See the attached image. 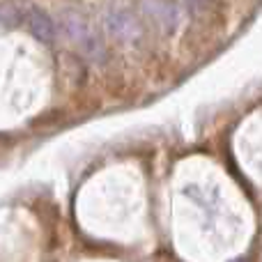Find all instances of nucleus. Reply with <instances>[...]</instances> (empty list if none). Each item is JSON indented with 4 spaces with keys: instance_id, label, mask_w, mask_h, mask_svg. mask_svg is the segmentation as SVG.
<instances>
[{
    "instance_id": "obj_4",
    "label": "nucleus",
    "mask_w": 262,
    "mask_h": 262,
    "mask_svg": "<svg viewBox=\"0 0 262 262\" xmlns=\"http://www.w3.org/2000/svg\"><path fill=\"white\" fill-rule=\"evenodd\" d=\"M26 18H28V28H30V32L39 41H46V44L55 41V26H53V21H51V16L46 12H41V9H37V7H30Z\"/></svg>"
},
{
    "instance_id": "obj_2",
    "label": "nucleus",
    "mask_w": 262,
    "mask_h": 262,
    "mask_svg": "<svg viewBox=\"0 0 262 262\" xmlns=\"http://www.w3.org/2000/svg\"><path fill=\"white\" fill-rule=\"evenodd\" d=\"M104 26H106V32L118 41H136L143 35L138 16L131 9H124V7L108 9L104 16Z\"/></svg>"
},
{
    "instance_id": "obj_3",
    "label": "nucleus",
    "mask_w": 262,
    "mask_h": 262,
    "mask_svg": "<svg viewBox=\"0 0 262 262\" xmlns=\"http://www.w3.org/2000/svg\"><path fill=\"white\" fill-rule=\"evenodd\" d=\"M140 12H145L152 21H157L159 26H163L166 30H172L180 23V5L175 3H140Z\"/></svg>"
},
{
    "instance_id": "obj_1",
    "label": "nucleus",
    "mask_w": 262,
    "mask_h": 262,
    "mask_svg": "<svg viewBox=\"0 0 262 262\" xmlns=\"http://www.w3.org/2000/svg\"><path fill=\"white\" fill-rule=\"evenodd\" d=\"M62 28L69 39L74 41V46H76L90 62L104 64L106 60H108V51H106V44L101 41V37L97 35L78 14H64Z\"/></svg>"
}]
</instances>
